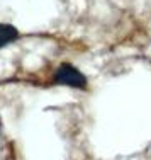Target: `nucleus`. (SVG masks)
<instances>
[{
    "label": "nucleus",
    "mask_w": 151,
    "mask_h": 160,
    "mask_svg": "<svg viewBox=\"0 0 151 160\" xmlns=\"http://www.w3.org/2000/svg\"><path fill=\"white\" fill-rule=\"evenodd\" d=\"M54 82L73 89H87V77L70 63H61L58 67V70L54 72Z\"/></svg>",
    "instance_id": "nucleus-1"
},
{
    "label": "nucleus",
    "mask_w": 151,
    "mask_h": 160,
    "mask_svg": "<svg viewBox=\"0 0 151 160\" xmlns=\"http://www.w3.org/2000/svg\"><path fill=\"white\" fill-rule=\"evenodd\" d=\"M19 38V31L10 24H0V48L14 43Z\"/></svg>",
    "instance_id": "nucleus-2"
}]
</instances>
